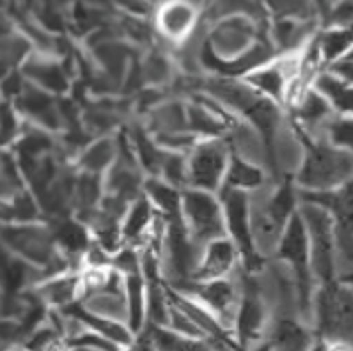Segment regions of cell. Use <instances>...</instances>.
<instances>
[{
	"label": "cell",
	"mask_w": 353,
	"mask_h": 351,
	"mask_svg": "<svg viewBox=\"0 0 353 351\" xmlns=\"http://www.w3.org/2000/svg\"><path fill=\"white\" fill-rule=\"evenodd\" d=\"M352 178L353 153L320 139L305 142V157L293 183L299 190L327 192L336 190Z\"/></svg>",
	"instance_id": "6da1fadb"
},
{
	"label": "cell",
	"mask_w": 353,
	"mask_h": 351,
	"mask_svg": "<svg viewBox=\"0 0 353 351\" xmlns=\"http://www.w3.org/2000/svg\"><path fill=\"white\" fill-rule=\"evenodd\" d=\"M312 316L330 346L353 348V285L325 282L312 300Z\"/></svg>",
	"instance_id": "7a4b0ae2"
},
{
	"label": "cell",
	"mask_w": 353,
	"mask_h": 351,
	"mask_svg": "<svg viewBox=\"0 0 353 351\" xmlns=\"http://www.w3.org/2000/svg\"><path fill=\"white\" fill-rule=\"evenodd\" d=\"M179 219L185 223L187 231L201 245L228 236L225 231L224 206L221 194L208 190H199L187 186L181 192V208Z\"/></svg>",
	"instance_id": "3957f363"
},
{
	"label": "cell",
	"mask_w": 353,
	"mask_h": 351,
	"mask_svg": "<svg viewBox=\"0 0 353 351\" xmlns=\"http://www.w3.org/2000/svg\"><path fill=\"white\" fill-rule=\"evenodd\" d=\"M231 154L224 137L199 139L187 153V186L219 194L224 186Z\"/></svg>",
	"instance_id": "277c9868"
},
{
	"label": "cell",
	"mask_w": 353,
	"mask_h": 351,
	"mask_svg": "<svg viewBox=\"0 0 353 351\" xmlns=\"http://www.w3.org/2000/svg\"><path fill=\"white\" fill-rule=\"evenodd\" d=\"M179 291L194 294L215 316L216 321L221 323L222 330L229 337H233L234 319H236L238 305L241 300V270L233 277L194 282L187 290Z\"/></svg>",
	"instance_id": "5b68a950"
},
{
	"label": "cell",
	"mask_w": 353,
	"mask_h": 351,
	"mask_svg": "<svg viewBox=\"0 0 353 351\" xmlns=\"http://www.w3.org/2000/svg\"><path fill=\"white\" fill-rule=\"evenodd\" d=\"M201 9L194 0H162L153 17V29L167 46L178 48L199 30Z\"/></svg>",
	"instance_id": "8992f818"
},
{
	"label": "cell",
	"mask_w": 353,
	"mask_h": 351,
	"mask_svg": "<svg viewBox=\"0 0 353 351\" xmlns=\"http://www.w3.org/2000/svg\"><path fill=\"white\" fill-rule=\"evenodd\" d=\"M241 263H243L241 250L229 236L215 238L203 245L199 263L194 273V282L233 277L241 270Z\"/></svg>",
	"instance_id": "52a82bcc"
},
{
	"label": "cell",
	"mask_w": 353,
	"mask_h": 351,
	"mask_svg": "<svg viewBox=\"0 0 353 351\" xmlns=\"http://www.w3.org/2000/svg\"><path fill=\"white\" fill-rule=\"evenodd\" d=\"M2 240L36 265L50 266L52 261L59 256L54 250V234L29 223L18 228H6L2 231Z\"/></svg>",
	"instance_id": "ba28073f"
},
{
	"label": "cell",
	"mask_w": 353,
	"mask_h": 351,
	"mask_svg": "<svg viewBox=\"0 0 353 351\" xmlns=\"http://www.w3.org/2000/svg\"><path fill=\"white\" fill-rule=\"evenodd\" d=\"M119 157V137L114 133L92 137L77 153V170L103 176Z\"/></svg>",
	"instance_id": "9c48e42d"
},
{
	"label": "cell",
	"mask_w": 353,
	"mask_h": 351,
	"mask_svg": "<svg viewBox=\"0 0 353 351\" xmlns=\"http://www.w3.org/2000/svg\"><path fill=\"white\" fill-rule=\"evenodd\" d=\"M272 181H279V179H275L265 166L231 154V161H229L222 188L238 190L250 195L265 188L266 185H270Z\"/></svg>",
	"instance_id": "30bf717a"
},
{
	"label": "cell",
	"mask_w": 353,
	"mask_h": 351,
	"mask_svg": "<svg viewBox=\"0 0 353 351\" xmlns=\"http://www.w3.org/2000/svg\"><path fill=\"white\" fill-rule=\"evenodd\" d=\"M39 297L43 298V302L59 310L80 303L82 285H80L79 270L52 273L39 288Z\"/></svg>",
	"instance_id": "8fae6325"
},
{
	"label": "cell",
	"mask_w": 353,
	"mask_h": 351,
	"mask_svg": "<svg viewBox=\"0 0 353 351\" xmlns=\"http://www.w3.org/2000/svg\"><path fill=\"white\" fill-rule=\"evenodd\" d=\"M26 74L34 83L52 94H63L70 87L66 68L55 61H34L26 66Z\"/></svg>",
	"instance_id": "7c38bea8"
},
{
	"label": "cell",
	"mask_w": 353,
	"mask_h": 351,
	"mask_svg": "<svg viewBox=\"0 0 353 351\" xmlns=\"http://www.w3.org/2000/svg\"><path fill=\"white\" fill-rule=\"evenodd\" d=\"M314 87L321 94L327 96L334 110L346 114V116H353V86H346L345 82L336 79L332 73L321 71L316 77Z\"/></svg>",
	"instance_id": "4fadbf2b"
},
{
	"label": "cell",
	"mask_w": 353,
	"mask_h": 351,
	"mask_svg": "<svg viewBox=\"0 0 353 351\" xmlns=\"http://www.w3.org/2000/svg\"><path fill=\"white\" fill-rule=\"evenodd\" d=\"M327 141H330L337 148L348 149L350 153H353V116L334 117L328 124Z\"/></svg>",
	"instance_id": "5bb4252c"
},
{
	"label": "cell",
	"mask_w": 353,
	"mask_h": 351,
	"mask_svg": "<svg viewBox=\"0 0 353 351\" xmlns=\"http://www.w3.org/2000/svg\"><path fill=\"white\" fill-rule=\"evenodd\" d=\"M38 215H39L38 203H36L29 194L18 195V197L13 201V204L8 206V210H6L4 213V217H8V219H17L23 223L32 222Z\"/></svg>",
	"instance_id": "9a60e30c"
},
{
	"label": "cell",
	"mask_w": 353,
	"mask_h": 351,
	"mask_svg": "<svg viewBox=\"0 0 353 351\" xmlns=\"http://www.w3.org/2000/svg\"><path fill=\"white\" fill-rule=\"evenodd\" d=\"M328 73H332L336 79L345 82L346 86H353V61L345 57H339L337 61L330 62L327 66Z\"/></svg>",
	"instance_id": "2e32d148"
},
{
	"label": "cell",
	"mask_w": 353,
	"mask_h": 351,
	"mask_svg": "<svg viewBox=\"0 0 353 351\" xmlns=\"http://www.w3.org/2000/svg\"><path fill=\"white\" fill-rule=\"evenodd\" d=\"M23 82H21V77L20 74H9L8 79H4L2 82V91H4L6 96H20L21 91H23Z\"/></svg>",
	"instance_id": "e0dca14e"
},
{
	"label": "cell",
	"mask_w": 353,
	"mask_h": 351,
	"mask_svg": "<svg viewBox=\"0 0 353 351\" xmlns=\"http://www.w3.org/2000/svg\"><path fill=\"white\" fill-rule=\"evenodd\" d=\"M8 73V61H0V79Z\"/></svg>",
	"instance_id": "ac0fdd59"
},
{
	"label": "cell",
	"mask_w": 353,
	"mask_h": 351,
	"mask_svg": "<svg viewBox=\"0 0 353 351\" xmlns=\"http://www.w3.org/2000/svg\"><path fill=\"white\" fill-rule=\"evenodd\" d=\"M343 57H345V59H350V61H353V45L350 46V48H348V52H346V54L343 55Z\"/></svg>",
	"instance_id": "d6986e66"
},
{
	"label": "cell",
	"mask_w": 353,
	"mask_h": 351,
	"mask_svg": "<svg viewBox=\"0 0 353 351\" xmlns=\"http://www.w3.org/2000/svg\"><path fill=\"white\" fill-rule=\"evenodd\" d=\"M4 4H6V0H0V8H2Z\"/></svg>",
	"instance_id": "ffe728a7"
}]
</instances>
